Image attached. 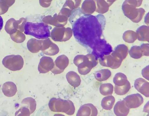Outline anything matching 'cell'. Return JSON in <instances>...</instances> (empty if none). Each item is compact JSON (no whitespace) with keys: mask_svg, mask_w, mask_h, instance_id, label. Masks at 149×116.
Listing matches in <instances>:
<instances>
[{"mask_svg":"<svg viewBox=\"0 0 149 116\" xmlns=\"http://www.w3.org/2000/svg\"><path fill=\"white\" fill-rule=\"evenodd\" d=\"M69 18L74 37L81 45L93 50L107 44L101 38L103 26L95 16L83 14L78 8L72 12Z\"/></svg>","mask_w":149,"mask_h":116,"instance_id":"1","label":"cell"},{"mask_svg":"<svg viewBox=\"0 0 149 116\" xmlns=\"http://www.w3.org/2000/svg\"><path fill=\"white\" fill-rule=\"evenodd\" d=\"M51 26L44 22H33L26 19L24 33L38 39L44 40L50 37Z\"/></svg>","mask_w":149,"mask_h":116,"instance_id":"2","label":"cell"},{"mask_svg":"<svg viewBox=\"0 0 149 116\" xmlns=\"http://www.w3.org/2000/svg\"><path fill=\"white\" fill-rule=\"evenodd\" d=\"M73 63L77 67L79 73L81 75H85L96 65L97 62L94 56L92 53H89L86 55L76 56L74 58Z\"/></svg>","mask_w":149,"mask_h":116,"instance_id":"3","label":"cell"},{"mask_svg":"<svg viewBox=\"0 0 149 116\" xmlns=\"http://www.w3.org/2000/svg\"><path fill=\"white\" fill-rule=\"evenodd\" d=\"M48 106L50 109L55 112H63L69 115H73L75 108L73 103L69 100L53 98L49 100Z\"/></svg>","mask_w":149,"mask_h":116,"instance_id":"4","label":"cell"},{"mask_svg":"<svg viewBox=\"0 0 149 116\" xmlns=\"http://www.w3.org/2000/svg\"><path fill=\"white\" fill-rule=\"evenodd\" d=\"M73 34L72 29L70 27H55L51 31L50 37L55 41L63 42L70 40Z\"/></svg>","mask_w":149,"mask_h":116,"instance_id":"5","label":"cell"},{"mask_svg":"<svg viewBox=\"0 0 149 116\" xmlns=\"http://www.w3.org/2000/svg\"><path fill=\"white\" fill-rule=\"evenodd\" d=\"M68 19L64 15L55 13L53 16L48 15L44 17L42 21L47 24L58 27L64 26L67 24Z\"/></svg>","mask_w":149,"mask_h":116,"instance_id":"6","label":"cell"},{"mask_svg":"<svg viewBox=\"0 0 149 116\" xmlns=\"http://www.w3.org/2000/svg\"><path fill=\"white\" fill-rule=\"evenodd\" d=\"M122 61V59L111 53V55L105 56L100 58L99 62L102 66L115 69L120 67Z\"/></svg>","mask_w":149,"mask_h":116,"instance_id":"7","label":"cell"},{"mask_svg":"<svg viewBox=\"0 0 149 116\" xmlns=\"http://www.w3.org/2000/svg\"><path fill=\"white\" fill-rule=\"evenodd\" d=\"M41 51L47 55L53 56L59 52V49L58 46L48 38L43 40Z\"/></svg>","mask_w":149,"mask_h":116,"instance_id":"8","label":"cell"},{"mask_svg":"<svg viewBox=\"0 0 149 116\" xmlns=\"http://www.w3.org/2000/svg\"><path fill=\"white\" fill-rule=\"evenodd\" d=\"M53 68L51 70L53 74H56L63 72L69 63L68 57L65 55L58 56L56 59Z\"/></svg>","mask_w":149,"mask_h":116,"instance_id":"9","label":"cell"},{"mask_svg":"<svg viewBox=\"0 0 149 116\" xmlns=\"http://www.w3.org/2000/svg\"><path fill=\"white\" fill-rule=\"evenodd\" d=\"M123 100L130 109L139 107L143 102V97L139 93L130 95L126 97Z\"/></svg>","mask_w":149,"mask_h":116,"instance_id":"10","label":"cell"},{"mask_svg":"<svg viewBox=\"0 0 149 116\" xmlns=\"http://www.w3.org/2000/svg\"><path fill=\"white\" fill-rule=\"evenodd\" d=\"M54 66V63L51 57L43 56L40 60L38 70L40 73H46L51 71Z\"/></svg>","mask_w":149,"mask_h":116,"instance_id":"11","label":"cell"},{"mask_svg":"<svg viewBox=\"0 0 149 116\" xmlns=\"http://www.w3.org/2000/svg\"><path fill=\"white\" fill-rule=\"evenodd\" d=\"M98 114L97 109L91 103H86L81 106L79 108L77 116H96Z\"/></svg>","mask_w":149,"mask_h":116,"instance_id":"12","label":"cell"},{"mask_svg":"<svg viewBox=\"0 0 149 116\" xmlns=\"http://www.w3.org/2000/svg\"><path fill=\"white\" fill-rule=\"evenodd\" d=\"M135 88L146 97H149V83L143 78L136 79L134 83Z\"/></svg>","mask_w":149,"mask_h":116,"instance_id":"13","label":"cell"},{"mask_svg":"<svg viewBox=\"0 0 149 116\" xmlns=\"http://www.w3.org/2000/svg\"><path fill=\"white\" fill-rule=\"evenodd\" d=\"M130 109L123 100L119 101L116 103L114 107L113 111L117 116H125L129 113Z\"/></svg>","mask_w":149,"mask_h":116,"instance_id":"14","label":"cell"},{"mask_svg":"<svg viewBox=\"0 0 149 116\" xmlns=\"http://www.w3.org/2000/svg\"><path fill=\"white\" fill-rule=\"evenodd\" d=\"M2 91L4 94L9 97L14 96L17 91L16 85L11 81H7L3 85Z\"/></svg>","mask_w":149,"mask_h":116,"instance_id":"15","label":"cell"},{"mask_svg":"<svg viewBox=\"0 0 149 116\" xmlns=\"http://www.w3.org/2000/svg\"><path fill=\"white\" fill-rule=\"evenodd\" d=\"M66 77L68 82L72 86L77 87L80 85V77L76 72L73 71L69 72L66 74Z\"/></svg>","mask_w":149,"mask_h":116,"instance_id":"16","label":"cell"},{"mask_svg":"<svg viewBox=\"0 0 149 116\" xmlns=\"http://www.w3.org/2000/svg\"><path fill=\"white\" fill-rule=\"evenodd\" d=\"M111 75V72L109 69H104L96 72L94 76L97 81H102L107 80Z\"/></svg>","mask_w":149,"mask_h":116,"instance_id":"17","label":"cell"},{"mask_svg":"<svg viewBox=\"0 0 149 116\" xmlns=\"http://www.w3.org/2000/svg\"><path fill=\"white\" fill-rule=\"evenodd\" d=\"M115 101V99L112 96L105 97L102 100L101 106L104 109L110 110L113 108Z\"/></svg>","mask_w":149,"mask_h":116,"instance_id":"18","label":"cell"},{"mask_svg":"<svg viewBox=\"0 0 149 116\" xmlns=\"http://www.w3.org/2000/svg\"><path fill=\"white\" fill-rule=\"evenodd\" d=\"M131 88L130 82L127 80L125 85L122 86H117L115 85L114 88L115 93L117 95H122L126 94Z\"/></svg>","mask_w":149,"mask_h":116,"instance_id":"19","label":"cell"},{"mask_svg":"<svg viewBox=\"0 0 149 116\" xmlns=\"http://www.w3.org/2000/svg\"><path fill=\"white\" fill-rule=\"evenodd\" d=\"M113 87L111 83H107L101 84L100 87V93L104 96L110 95L113 92Z\"/></svg>","mask_w":149,"mask_h":116,"instance_id":"20","label":"cell"},{"mask_svg":"<svg viewBox=\"0 0 149 116\" xmlns=\"http://www.w3.org/2000/svg\"><path fill=\"white\" fill-rule=\"evenodd\" d=\"M127 81L126 76L124 74L120 72L116 73L113 78L114 84L118 86L125 85Z\"/></svg>","mask_w":149,"mask_h":116,"instance_id":"21","label":"cell"},{"mask_svg":"<svg viewBox=\"0 0 149 116\" xmlns=\"http://www.w3.org/2000/svg\"><path fill=\"white\" fill-rule=\"evenodd\" d=\"M42 40L32 38L31 40V45L30 48V51L33 53L38 52L41 50Z\"/></svg>","mask_w":149,"mask_h":116,"instance_id":"22","label":"cell"},{"mask_svg":"<svg viewBox=\"0 0 149 116\" xmlns=\"http://www.w3.org/2000/svg\"><path fill=\"white\" fill-rule=\"evenodd\" d=\"M128 52L127 47L124 45L118 46L115 49L113 53L118 57L124 60L126 57Z\"/></svg>","mask_w":149,"mask_h":116,"instance_id":"23","label":"cell"},{"mask_svg":"<svg viewBox=\"0 0 149 116\" xmlns=\"http://www.w3.org/2000/svg\"><path fill=\"white\" fill-rule=\"evenodd\" d=\"M22 103L26 105V107L29 110L31 114L35 110L36 103L35 100L31 97L24 99L22 102Z\"/></svg>","mask_w":149,"mask_h":116,"instance_id":"24","label":"cell"},{"mask_svg":"<svg viewBox=\"0 0 149 116\" xmlns=\"http://www.w3.org/2000/svg\"><path fill=\"white\" fill-rule=\"evenodd\" d=\"M81 0H66L63 7L68 8L72 11L78 8Z\"/></svg>","mask_w":149,"mask_h":116,"instance_id":"25","label":"cell"},{"mask_svg":"<svg viewBox=\"0 0 149 116\" xmlns=\"http://www.w3.org/2000/svg\"><path fill=\"white\" fill-rule=\"evenodd\" d=\"M130 56L135 59L140 58L142 55V51L139 48L132 47L129 51Z\"/></svg>","mask_w":149,"mask_h":116,"instance_id":"26","label":"cell"},{"mask_svg":"<svg viewBox=\"0 0 149 116\" xmlns=\"http://www.w3.org/2000/svg\"><path fill=\"white\" fill-rule=\"evenodd\" d=\"M31 114L29 110L26 107H22L15 113V115L18 114L17 115L29 116Z\"/></svg>","mask_w":149,"mask_h":116,"instance_id":"27","label":"cell"},{"mask_svg":"<svg viewBox=\"0 0 149 116\" xmlns=\"http://www.w3.org/2000/svg\"><path fill=\"white\" fill-rule=\"evenodd\" d=\"M72 12V11L68 8L63 7L58 14L64 15L69 18Z\"/></svg>","mask_w":149,"mask_h":116,"instance_id":"28","label":"cell"},{"mask_svg":"<svg viewBox=\"0 0 149 116\" xmlns=\"http://www.w3.org/2000/svg\"><path fill=\"white\" fill-rule=\"evenodd\" d=\"M53 0H39V4L40 6L43 8H47L51 5Z\"/></svg>","mask_w":149,"mask_h":116,"instance_id":"29","label":"cell"},{"mask_svg":"<svg viewBox=\"0 0 149 116\" xmlns=\"http://www.w3.org/2000/svg\"><path fill=\"white\" fill-rule=\"evenodd\" d=\"M142 74L144 78L149 80V65L143 69Z\"/></svg>","mask_w":149,"mask_h":116,"instance_id":"30","label":"cell"},{"mask_svg":"<svg viewBox=\"0 0 149 116\" xmlns=\"http://www.w3.org/2000/svg\"><path fill=\"white\" fill-rule=\"evenodd\" d=\"M3 22L2 18L0 15V32L3 26Z\"/></svg>","mask_w":149,"mask_h":116,"instance_id":"31","label":"cell"}]
</instances>
